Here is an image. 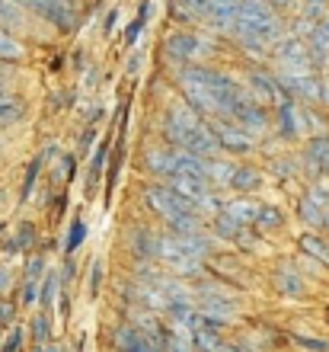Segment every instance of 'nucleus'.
Returning <instances> with one entry per match:
<instances>
[{
    "label": "nucleus",
    "instance_id": "1",
    "mask_svg": "<svg viewBox=\"0 0 329 352\" xmlns=\"http://www.w3.org/2000/svg\"><path fill=\"white\" fill-rule=\"evenodd\" d=\"M247 52H265L282 38V19L269 0H237V23L230 29Z\"/></svg>",
    "mask_w": 329,
    "mask_h": 352
},
{
    "label": "nucleus",
    "instance_id": "2",
    "mask_svg": "<svg viewBox=\"0 0 329 352\" xmlns=\"http://www.w3.org/2000/svg\"><path fill=\"white\" fill-rule=\"evenodd\" d=\"M179 90H183V96H185V106L198 112L201 119H214V116H220L218 102H214L208 84H205L201 65H185L183 71H179Z\"/></svg>",
    "mask_w": 329,
    "mask_h": 352
},
{
    "label": "nucleus",
    "instance_id": "3",
    "mask_svg": "<svg viewBox=\"0 0 329 352\" xmlns=\"http://www.w3.org/2000/svg\"><path fill=\"white\" fill-rule=\"evenodd\" d=\"M13 3H19L26 13H36L38 19L52 23L65 36L80 29V13H77V7H73L71 0H13Z\"/></svg>",
    "mask_w": 329,
    "mask_h": 352
},
{
    "label": "nucleus",
    "instance_id": "4",
    "mask_svg": "<svg viewBox=\"0 0 329 352\" xmlns=\"http://www.w3.org/2000/svg\"><path fill=\"white\" fill-rule=\"evenodd\" d=\"M208 125L214 131V138H218V148L227 151V154H249L253 144H256V138L243 125H237L230 116H214V119H208Z\"/></svg>",
    "mask_w": 329,
    "mask_h": 352
},
{
    "label": "nucleus",
    "instance_id": "5",
    "mask_svg": "<svg viewBox=\"0 0 329 352\" xmlns=\"http://www.w3.org/2000/svg\"><path fill=\"white\" fill-rule=\"evenodd\" d=\"M144 199H147V205L154 208L160 218H173V214H179V212H195L192 208V202H185L183 195L176 192L170 183H154V186H147L144 189Z\"/></svg>",
    "mask_w": 329,
    "mask_h": 352
},
{
    "label": "nucleus",
    "instance_id": "6",
    "mask_svg": "<svg viewBox=\"0 0 329 352\" xmlns=\"http://www.w3.org/2000/svg\"><path fill=\"white\" fill-rule=\"evenodd\" d=\"M176 148L189 151V154H195V157H218L220 154L218 138H214V131H211V125L205 119L192 122V125L183 131V138H179Z\"/></svg>",
    "mask_w": 329,
    "mask_h": 352
},
{
    "label": "nucleus",
    "instance_id": "7",
    "mask_svg": "<svg viewBox=\"0 0 329 352\" xmlns=\"http://www.w3.org/2000/svg\"><path fill=\"white\" fill-rule=\"evenodd\" d=\"M163 52L176 65H189V61H195V58L208 52V42H205V36H195V32H173L163 42Z\"/></svg>",
    "mask_w": 329,
    "mask_h": 352
},
{
    "label": "nucleus",
    "instance_id": "8",
    "mask_svg": "<svg viewBox=\"0 0 329 352\" xmlns=\"http://www.w3.org/2000/svg\"><path fill=\"white\" fill-rule=\"evenodd\" d=\"M230 119L237 122V125H243V129L256 138V135H262L265 129H269V112H265L262 102H256L253 96H249V90L240 96V102L230 109Z\"/></svg>",
    "mask_w": 329,
    "mask_h": 352
},
{
    "label": "nucleus",
    "instance_id": "9",
    "mask_svg": "<svg viewBox=\"0 0 329 352\" xmlns=\"http://www.w3.org/2000/svg\"><path fill=\"white\" fill-rule=\"evenodd\" d=\"M247 90H249V96L256 102H278V100H284L288 96V90H284V84H282V77H272V74H262V71H249V77H247Z\"/></svg>",
    "mask_w": 329,
    "mask_h": 352
},
{
    "label": "nucleus",
    "instance_id": "10",
    "mask_svg": "<svg viewBox=\"0 0 329 352\" xmlns=\"http://www.w3.org/2000/svg\"><path fill=\"white\" fill-rule=\"evenodd\" d=\"M282 84H284V90H288V96H301V100H307V102L323 100V80L313 77L310 71H304V74H284Z\"/></svg>",
    "mask_w": 329,
    "mask_h": 352
},
{
    "label": "nucleus",
    "instance_id": "11",
    "mask_svg": "<svg viewBox=\"0 0 329 352\" xmlns=\"http://www.w3.org/2000/svg\"><path fill=\"white\" fill-rule=\"evenodd\" d=\"M304 164L313 173H329V135H317L304 148Z\"/></svg>",
    "mask_w": 329,
    "mask_h": 352
},
{
    "label": "nucleus",
    "instance_id": "12",
    "mask_svg": "<svg viewBox=\"0 0 329 352\" xmlns=\"http://www.w3.org/2000/svg\"><path fill=\"white\" fill-rule=\"evenodd\" d=\"M23 119H26V102L13 96L7 87H0V129H10Z\"/></svg>",
    "mask_w": 329,
    "mask_h": 352
},
{
    "label": "nucleus",
    "instance_id": "13",
    "mask_svg": "<svg viewBox=\"0 0 329 352\" xmlns=\"http://www.w3.org/2000/svg\"><path fill=\"white\" fill-rule=\"evenodd\" d=\"M205 23H208L214 32H230L234 23H237V0H227V3H211Z\"/></svg>",
    "mask_w": 329,
    "mask_h": 352
},
{
    "label": "nucleus",
    "instance_id": "14",
    "mask_svg": "<svg viewBox=\"0 0 329 352\" xmlns=\"http://www.w3.org/2000/svg\"><path fill=\"white\" fill-rule=\"evenodd\" d=\"M208 10H211V0H173L170 13L179 23H205Z\"/></svg>",
    "mask_w": 329,
    "mask_h": 352
},
{
    "label": "nucleus",
    "instance_id": "15",
    "mask_svg": "<svg viewBox=\"0 0 329 352\" xmlns=\"http://www.w3.org/2000/svg\"><path fill=\"white\" fill-rule=\"evenodd\" d=\"M144 167L150 170V173H157V176H173V170H176V148H170V151H160V148H154V151H147L144 154Z\"/></svg>",
    "mask_w": 329,
    "mask_h": 352
},
{
    "label": "nucleus",
    "instance_id": "16",
    "mask_svg": "<svg viewBox=\"0 0 329 352\" xmlns=\"http://www.w3.org/2000/svg\"><path fill=\"white\" fill-rule=\"evenodd\" d=\"M220 212L230 214V218H234L240 228H247V224L256 221L259 205L253 202V199H234V202H224V205H220Z\"/></svg>",
    "mask_w": 329,
    "mask_h": 352
},
{
    "label": "nucleus",
    "instance_id": "17",
    "mask_svg": "<svg viewBox=\"0 0 329 352\" xmlns=\"http://www.w3.org/2000/svg\"><path fill=\"white\" fill-rule=\"evenodd\" d=\"M176 241H179V247L185 250V256H192V260H205L211 253V241L205 237V234L192 231V234H173Z\"/></svg>",
    "mask_w": 329,
    "mask_h": 352
},
{
    "label": "nucleus",
    "instance_id": "18",
    "mask_svg": "<svg viewBox=\"0 0 329 352\" xmlns=\"http://www.w3.org/2000/svg\"><path fill=\"white\" fill-rule=\"evenodd\" d=\"M234 164H227V160L220 157H205V179H208V186H230V176H234Z\"/></svg>",
    "mask_w": 329,
    "mask_h": 352
},
{
    "label": "nucleus",
    "instance_id": "19",
    "mask_svg": "<svg viewBox=\"0 0 329 352\" xmlns=\"http://www.w3.org/2000/svg\"><path fill=\"white\" fill-rule=\"evenodd\" d=\"M26 10L13 3V0H0V26L7 32H16V29H26Z\"/></svg>",
    "mask_w": 329,
    "mask_h": 352
},
{
    "label": "nucleus",
    "instance_id": "20",
    "mask_svg": "<svg viewBox=\"0 0 329 352\" xmlns=\"http://www.w3.org/2000/svg\"><path fill=\"white\" fill-rule=\"evenodd\" d=\"M23 58H26V45H23L13 32H7V29L0 26V61L16 65V61H23Z\"/></svg>",
    "mask_w": 329,
    "mask_h": 352
},
{
    "label": "nucleus",
    "instance_id": "21",
    "mask_svg": "<svg viewBox=\"0 0 329 352\" xmlns=\"http://www.w3.org/2000/svg\"><path fill=\"white\" fill-rule=\"evenodd\" d=\"M230 186L237 189V192H256L259 186H262V173L253 167H237L234 170V176H230Z\"/></svg>",
    "mask_w": 329,
    "mask_h": 352
},
{
    "label": "nucleus",
    "instance_id": "22",
    "mask_svg": "<svg viewBox=\"0 0 329 352\" xmlns=\"http://www.w3.org/2000/svg\"><path fill=\"white\" fill-rule=\"evenodd\" d=\"M106 160H109V141H100V148H96V154L90 160V170H87V195L96 192V183H100V173L106 167Z\"/></svg>",
    "mask_w": 329,
    "mask_h": 352
},
{
    "label": "nucleus",
    "instance_id": "23",
    "mask_svg": "<svg viewBox=\"0 0 329 352\" xmlns=\"http://www.w3.org/2000/svg\"><path fill=\"white\" fill-rule=\"evenodd\" d=\"M297 247H301V253H307L310 260H317V263H329V243L323 241L320 234H301Z\"/></svg>",
    "mask_w": 329,
    "mask_h": 352
},
{
    "label": "nucleus",
    "instance_id": "24",
    "mask_svg": "<svg viewBox=\"0 0 329 352\" xmlns=\"http://www.w3.org/2000/svg\"><path fill=\"white\" fill-rule=\"evenodd\" d=\"M131 250H135L137 260H154L157 256V237L150 231H144V228H137V231L131 234Z\"/></svg>",
    "mask_w": 329,
    "mask_h": 352
},
{
    "label": "nucleus",
    "instance_id": "25",
    "mask_svg": "<svg viewBox=\"0 0 329 352\" xmlns=\"http://www.w3.org/2000/svg\"><path fill=\"white\" fill-rule=\"evenodd\" d=\"M297 214H301L307 224H313V228H317V224H323V218H326V208H323V205L317 202L310 192H304L301 199H297Z\"/></svg>",
    "mask_w": 329,
    "mask_h": 352
},
{
    "label": "nucleus",
    "instance_id": "26",
    "mask_svg": "<svg viewBox=\"0 0 329 352\" xmlns=\"http://www.w3.org/2000/svg\"><path fill=\"white\" fill-rule=\"evenodd\" d=\"M310 55H329V16H323L320 23H317V29H313L310 36Z\"/></svg>",
    "mask_w": 329,
    "mask_h": 352
},
{
    "label": "nucleus",
    "instance_id": "27",
    "mask_svg": "<svg viewBox=\"0 0 329 352\" xmlns=\"http://www.w3.org/2000/svg\"><path fill=\"white\" fill-rule=\"evenodd\" d=\"M58 288H61V278H58V272H48L45 282H42V288H38V305H42V311H52V301H55Z\"/></svg>",
    "mask_w": 329,
    "mask_h": 352
},
{
    "label": "nucleus",
    "instance_id": "28",
    "mask_svg": "<svg viewBox=\"0 0 329 352\" xmlns=\"http://www.w3.org/2000/svg\"><path fill=\"white\" fill-rule=\"evenodd\" d=\"M240 231H243V228H240V224L234 221L230 214H224V212H218V214H214V234H218V237H227V241H237V237H240Z\"/></svg>",
    "mask_w": 329,
    "mask_h": 352
},
{
    "label": "nucleus",
    "instance_id": "29",
    "mask_svg": "<svg viewBox=\"0 0 329 352\" xmlns=\"http://www.w3.org/2000/svg\"><path fill=\"white\" fill-rule=\"evenodd\" d=\"M282 212L278 208H272V205H259V212H256V221L253 224H259L262 231H272V228H282Z\"/></svg>",
    "mask_w": 329,
    "mask_h": 352
},
{
    "label": "nucleus",
    "instance_id": "30",
    "mask_svg": "<svg viewBox=\"0 0 329 352\" xmlns=\"http://www.w3.org/2000/svg\"><path fill=\"white\" fill-rule=\"evenodd\" d=\"M147 16H150V0H144V3H141L137 16L131 19L128 29H125V42H128V45H135V42H137V36H141V29H144V19Z\"/></svg>",
    "mask_w": 329,
    "mask_h": 352
},
{
    "label": "nucleus",
    "instance_id": "31",
    "mask_svg": "<svg viewBox=\"0 0 329 352\" xmlns=\"http://www.w3.org/2000/svg\"><path fill=\"white\" fill-rule=\"evenodd\" d=\"M32 241H36V228H32L29 221H23V224H19V231H16V237H13V241L7 243V253L26 250V247H29Z\"/></svg>",
    "mask_w": 329,
    "mask_h": 352
},
{
    "label": "nucleus",
    "instance_id": "32",
    "mask_svg": "<svg viewBox=\"0 0 329 352\" xmlns=\"http://www.w3.org/2000/svg\"><path fill=\"white\" fill-rule=\"evenodd\" d=\"M83 237H87V224H83L80 218H73L71 231H67V237H65V253H67V256H73V250L83 243Z\"/></svg>",
    "mask_w": 329,
    "mask_h": 352
},
{
    "label": "nucleus",
    "instance_id": "33",
    "mask_svg": "<svg viewBox=\"0 0 329 352\" xmlns=\"http://www.w3.org/2000/svg\"><path fill=\"white\" fill-rule=\"evenodd\" d=\"M29 333H32L36 346H45L48 340H52V324H48V317H45V314H36V317H32V324H29Z\"/></svg>",
    "mask_w": 329,
    "mask_h": 352
},
{
    "label": "nucleus",
    "instance_id": "34",
    "mask_svg": "<svg viewBox=\"0 0 329 352\" xmlns=\"http://www.w3.org/2000/svg\"><path fill=\"white\" fill-rule=\"evenodd\" d=\"M42 164H45V154H38V157L29 164L26 183H23V199H29V195H32V189H36V179H38V170H42Z\"/></svg>",
    "mask_w": 329,
    "mask_h": 352
},
{
    "label": "nucleus",
    "instance_id": "35",
    "mask_svg": "<svg viewBox=\"0 0 329 352\" xmlns=\"http://www.w3.org/2000/svg\"><path fill=\"white\" fill-rule=\"evenodd\" d=\"M278 285H282V292H284V295H301L304 282H301V276H294V272H288V269H282V272H278Z\"/></svg>",
    "mask_w": 329,
    "mask_h": 352
},
{
    "label": "nucleus",
    "instance_id": "36",
    "mask_svg": "<svg viewBox=\"0 0 329 352\" xmlns=\"http://www.w3.org/2000/svg\"><path fill=\"white\" fill-rule=\"evenodd\" d=\"M301 16L313 19V23H320L326 16V0H304V13Z\"/></svg>",
    "mask_w": 329,
    "mask_h": 352
},
{
    "label": "nucleus",
    "instance_id": "37",
    "mask_svg": "<svg viewBox=\"0 0 329 352\" xmlns=\"http://www.w3.org/2000/svg\"><path fill=\"white\" fill-rule=\"evenodd\" d=\"M23 327H13V330H10V336L7 340H3V343H0V352H19V346H23Z\"/></svg>",
    "mask_w": 329,
    "mask_h": 352
},
{
    "label": "nucleus",
    "instance_id": "38",
    "mask_svg": "<svg viewBox=\"0 0 329 352\" xmlns=\"http://www.w3.org/2000/svg\"><path fill=\"white\" fill-rule=\"evenodd\" d=\"M38 301V282H32V278H23V305H36Z\"/></svg>",
    "mask_w": 329,
    "mask_h": 352
},
{
    "label": "nucleus",
    "instance_id": "39",
    "mask_svg": "<svg viewBox=\"0 0 329 352\" xmlns=\"http://www.w3.org/2000/svg\"><path fill=\"white\" fill-rule=\"evenodd\" d=\"M45 272V256H32V260L26 263V278H32V282H38V276Z\"/></svg>",
    "mask_w": 329,
    "mask_h": 352
},
{
    "label": "nucleus",
    "instance_id": "40",
    "mask_svg": "<svg viewBox=\"0 0 329 352\" xmlns=\"http://www.w3.org/2000/svg\"><path fill=\"white\" fill-rule=\"evenodd\" d=\"M13 317H16V305L0 298V327H10L13 324Z\"/></svg>",
    "mask_w": 329,
    "mask_h": 352
},
{
    "label": "nucleus",
    "instance_id": "41",
    "mask_svg": "<svg viewBox=\"0 0 329 352\" xmlns=\"http://www.w3.org/2000/svg\"><path fill=\"white\" fill-rule=\"evenodd\" d=\"M297 346H307V349H317V352H326V343L323 340H307V336H294Z\"/></svg>",
    "mask_w": 329,
    "mask_h": 352
},
{
    "label": "nucleus",
    "instance_id": "42",
    "mask_svg": "<svg viewBox=\"0 0 329 352\" xmlns=\"http://www.w3.org/2000/svg\"><path fill=\"white\" fill-rule=\"evenodd\" d=\"M100 278H102V266L100 263H93V276H90V295L100 292Z\"/></svg>",
    "mask_w": 329,
    "mask_h": 352
},
{
    "label": "nucleus",
    "instance_id": "43",
    "mask_svg": "<svg viewBox=\"0 0 329 352\" xmlns=\"http://www.w3.org/2000/svg\"><path fill=\"white\" fill-rule=\"evenodd\" d=\"M10 278H13V276H10V266H3V263H0V295L10 288Z\"/></svg>",
    "mask_w": 329,
    "mask_h": 352
},
{
    "label": "nucleus",
    "instance_id": "44",
    "mask_svg": "<svg viewBox=\"0 0 329 352\" xmlns=\"http://www.w3.org/2000/svg\"><path fill=\"white\" fill-rule=\"evenodd\" d=\"M93 138H96V129H93V125H87V131H83V138H80V148L87 151L93 144Z\"/></svg>",
    "mask_w": 329,
    "mask_h": 352
},
{
    "label": "nucleus",
    "instance_id": "45",
    "mask_svg": "<svg viewBox=\"0 0 329 352\" xmlns=\"http://www.w3.org/2000/svg\"><path fill=\"white\" fill-rule=\"evenodd\" d=\"M73 272H77V266H73V260L67 256V263H65V276H61V282H71Z\"/></svg>",
    "mask_w": 329,
    "mask_h": 352
},
{
    "label": "nucleus",
    "instance_id": "46",
    "mask_svg": "<svg viewBox=\"0 0 329 352\" xmlns=\"http://www.w3.org/2000/svg\"><path fill=\"white\" fill-rule=\"evenodd\" d=\"M115 16H119V13H115V10H112L109 16H106V26H102V32H106V36H109L112 29H115Z\"/></svg>",
    "mask_w": 329,
    "mask_h": 352
},
{
    "label": "nucleus",
    "instance_id": "47",
    "mask_svg": "<svg viewBox=\"0 0 329 352\" xmlns=\"http://www.w3.org/2000/svg\"><path fill=\"white\" fill-rule=\"evenodd\" d=\"M61 314H71V298H67V295H61Z\"/></svg>",
    "mask_w": 329,
    "mask_h": 352
},
{
    "label": "nucleus",
    "instance_id": "48",
    "mask_svg": "<svg viewBox=\"0 0 329 352\" xmlns=\"http://www.w3.org/2000/svg\"><path fill=\"white\" fill-rule=\"evenodd\" d=\"M42 352H61V349H58L55 343H45V349H42Z\"/></svg>",
    "mask_w": 329,
    "mask_h": 352
},
{
    "label": "nucleus",
    "instance_id": "49",
    "mask_svg": "<svg viewBox=\"0 0 329 352\" xmlns=\"http://www.w3.org/2000/svg\"><path fill=\"white\" fill-rule=\"evenodd\" d=\"M323 224H326V234H329V212H326V218H323Z\"/></svg>",
    "mask_w": 329,
    "mask_h": 352
},
{
    "label": "nucleus",
    "instance_id": "50",
    "mask_svg": "<svg viewBox=\"0 0 329 352\" xmlns=\"http://www.w3.org/2000/svg\"><path fill=\"white\" fill-rule=\"evenodd\" d=\"M3 228H7V224H3V221H0V234H3Z\"/></svg>",
    "mask_w": 329,
    "mask_h": 352
},
{
    "label": "nucleus",
    "instance_id": "51",
    "mask_svg": "<svg viewBox=\"0 0 329 352\" xmlns=\"http://www.w3.org/2000/svg\"><path fill=\"white\" fill-rule=\"evenodd\" d=\"M0 205H3V189H0Z\"/></svg>",
    "mask_w": 329,
    "mask_h": 352
}]
</instances>
